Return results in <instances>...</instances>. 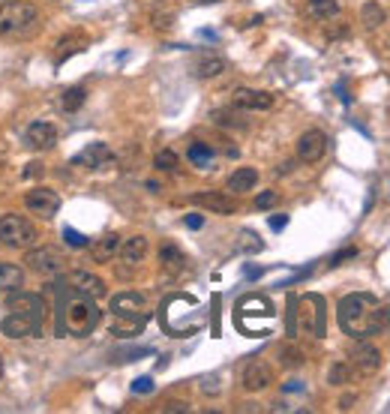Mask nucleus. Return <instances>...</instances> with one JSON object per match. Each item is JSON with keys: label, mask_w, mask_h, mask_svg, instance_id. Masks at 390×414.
I'll use <instances>...</instances> for the list:
<instances>
[{"label": "nucleus", "mask_w": 390, "mask_h": 414, "mask_svg": "<svg viewBox=\"0 0 390 414\" xmlns=\"http://www.w3.org/2000/svg\"><path fill=\"white\" fill-rule=\"evenodd\" d=\"M336 321H339V330L351 340H369V336L382 333L384 324H387V312L379 304L375 294L367 292H355V294H345L336 306Z\"/></svg>", "instance_id": "1"}, {"label": "nucleus", "mask_w": 390, "mask_h": 414, "mask_svg": "<svg viewBox=\"0 0 390 414\" xmlns=\"http://www.w3.org/2000/svg\"><path fill=\"white\" fill-rule=\"evenodd\" d=\"M6 316L0 321V333L6 340H28V336H40L42 321H45V300L30 292H9L6 300Z\"/></svg>", "instance_id": "2"}, {"label": "nucleus", "mask_w": 390, "mask_h": 414, "mask_svg": "<svg viewBox=\"0 0 390 414\" xmlns=\"http://www.w3.org/2000/svg\"><path fill=\"white\" fill-rule=\"evenodd\" d=\"M99 318H103V312H99L93 297L75 292L72 285H67L64 292H60L57 333H64V336H91L96 330Z\"/></svg>", "instance_id": "3"}, {"label": "nucleus", "mask_w": 390, "mask_h": 414, "mask_svg": "<svg viewBox=\"0 0 390 414\" xmlns=\"http://www.w3.org/2000/svg\"><path fill=\"white\" fill-rule=\"evenodd\" d=\"M40 30V9L28 0H6L0 4V36L6 40H21Z\"/></svg>", "instance_id": "4"}, {"label": "nucleus", "mask_w": 390, "mask_h": 414, "mask_svg": "<svg viewBox=\"0 0 390 414\" xmlns=\"http://www.w3.org/2000/svg\"><path fill=\"white\" fill-rule=\"evenodd\" d=\"M36 241H40V231L28 217H21V213L0 217V243L6 249H30L36 246Z\"/></svg>", "instance_id": "5"}, {"label": "nucleus", "mask_w": 390, "mask_h": 414, "mask_svg": "<svg viewBox=\"0 0 390 414\" xmlns=\"http://www.w3.org/2000/svg\"><path fill=\"white\" fill-rule=\"evenodd\" d=\"M24 261H28V268L36 276H45V280L60 276L64 273V265H67V258H64V253H60L57 246H30L28 255H24Z\"/></svg>", "instance_id": "6"}, {"label": "nucleus", "mask_w": 390, "mask_h": 414, "mask_svg": "<svg viewBox=\"0 0 390 414\" xmlns=\"http://www.w3.org/2000/svg\"><path fill=\"white\" fill-rule=\"evenodd\" d=\"M24 207H28L30 213H36V217H42V219H52L60 210V195L52 190V186H33V190L24 195Z\"/></svg>", "instance_id": "7"}, {"label": "nucleus", "mask_w": 390, "mask_h": 414, "mask_svg": "<svg viewBox=\"0 0 390 414\" xmlns=\"http://www.w3.org/2000/svg\"><path fill=\"white\" fill-rule=\"evenodd\" d=\"M348 360L360 375H372V372L382 369V351L375 348L372 343H367V340H357L355 345H351Z\"/></svg>", "instance_id": "8"}, {"label": "nucleus", "mask_w": 390, "mask_h": 414, "mask_svg": "<svg viewBox=\"0 0 390 414\" xmlns=\"http://www.w3.org/2000/svg\"><path fill=\"white\" fill-rule=\"evenodd\" d=\"M270 381H273V369H270V363H264L261 357L249 360L243 367L241 384H243L246 393H258V391H264V387H270Z\"/></svg>", "instance_id": "9"}, {"label": "nucleus", "mask_w": 390, "mask_h": 414, "mask_svg": "<svg viewBox=\"0 0 390 414\" xmlns=\"http://www.w3.org/2000/svg\"><path fill=\"white\" fill-rule=\"evenodd\" d=\"M327 154V135L321 130H306L297 138V159L300 162H319Z\"/></svg>", "instance_id": "10"}, {"label": "nucleus", "mask_w": 390, "mask_h": 414, "mask_svg": "<svg viewBox=\"0 0 390 414\" xmlns=\"http://www.w3.org/2000/svg\"><path fill=\"white\" fill-rule=\"evenodd\" d=\"M231 105L241 111H268V108H273V93L253 91V87H237L231 93Z\"/></svg>", "instance_id": "11"}, {"label": "nucleus", "mask_w": 390, "mask_h": 414, "mask_svg": "<svg viewBox=\"0 0 390 414\" xmlns=\"http://www.w3.org/2000/svg\"><path fill=\"white\" fill-rule=\"evenodd\" d=\"M300 321H304V328L312 333V336H324V300L319 294H306L300 300Z\"/></svg>", "instance_id": "12"}, {"label": "nucleus", "mask_w": 390, "mask_h": 414, "mask_svg": "<svg viewBox=\"0 0 390 414\" xmlns=\"http://www.w3.org/2000/svg\"><path fill=\"white\" fill-rule=\"evenodd\" d=\"M144 306L147 300L142 292H123L111 297V312L117 318H144Z\"/></svg>", "instance_id": "13"}, {"label": "nucleus", "mask_w": 390, "mask_h": 414, "mask_svg": "<svg viewBox=\"0 0 390 414\" xmlns=\"http://www.w3.org/2000/svg\"><path fill=\"white\" fill-rule=\"evenodd\" d=\"M24 144L33 147V150H52L57 144V127L55 123H45V120H36L24 130Z\"/></svg>", "instance_id": "14"}, {"label": "nucleus", "mask_w": 390, "mask_h": 414, "mask_svg": "<svg viewBox=\"0 0 390 414\" xmlns=\"http://www.w3.org/2000/svg\"><path fill=\"white\" fill-rule=\"evenodd\" d=\"M190 202L195 207H205L207 213H219V217H231V213L237 210L234 198L225 195V192H195V195H190Z\"/></svg>", "instance_id": "15"}, {"label": "nucleus", "mask_w": 390, "mask_h": 414, "mask_svg": "<svg viewBox=\"0 0 390 414\" xmlns=\"http://www.w3.org/2000/svg\"><path fill=\"white\" fill-rule=\"evenodd\" d=\"M111 159H115V154L108 150L105 142H91L79 156L72 159V166H81V168H105V166H111Z\"/></svg>", "instance_id": "16"}, {"label": "nucleus", "mask_w": 390, "mask_h": 414, "mask_svg": "<svg viewBox=\"0 0 390 414\" xmlns=\"http://www.w3.org/2000/svg\"><path fill=\"white\" fill-rule=\"evenodd\" d=\"M69 285L75 288V292H81V294H87V297H93V300H99V297H105V282L99 280V276H93V273H87V270H72L69 273Z\"/></svg>", "instance_id": "17"}, {"label": "nucleus", "mask_w": 390, "mask_h": 414, "mask_svg": "<svg viewBox=\"0 0 390 414\" xmlns=\"http://www.w3.org/2000/svg\"><path fill=\"white\" fill-rule=\"evenodd\" d=\"M147 249H150L147 237H144V234H132V237H127V241H120L117 255L127 261V265H138V261L147 255Z\"/></svg>", "instance_id": "18"}, {"label": "nucleus", "mask_w": 390, "mask_h": 414, "mask_svg": "<svg viewBox=\"0 0 390 414\" xmlns=\"http://www.w3.org/2000/svg\"><path fill=\"white\" fill-rule=\"evenodd\" d=\"M117 249H120V234L108 231V234L99 237L96 243H91V255H93V261H99V265H108V261L117 255Z\"/></svg>", "instance_id": "19"}, {"label": "nucleus", "mask_w": 390, "mask_h": 414, "mask_svg": "<svg viewBox=\"0 0 390 414\" xmlns=\"http://www.w3.org/2000/svg\"><path fill=\"white\" fill-rule=\"evenodd\" d=\"M87 36L84 33H69L64 36V40H57V52H55V64H64L67 57L72 54H79V52H87Z\"/></svg>", "instance_id": "20"}, {"label": "nucleus", "mask_w": 390, "mask_h": 414, "mask_svg": "<svg viewBox=\"0 0 390 414\" xmlns=\"http://www.w3.org/2000/svg\"><path fill=\"white\" fill-rule=\"evenodd\" d=\"M256 183H258V171L256 168H237L229 183H225V190H229L231 195H243L249 190H256Z\"/></svg>", "instance_id": "21"}, {"label": "nucleus", "mask_w": 390, "mask_h": 414, "mask_svg": "<svg viewBox=\"0 0 390 414\" xmlns=\"http://www.w3.org/2000/svg\"><path fill=\"white\" fill-rule=\"evenodd\" d=\"M225 60L219 54H205V57H198L195 64H193V75L195 79H217V75L225 72Z\"/></svg>", "instance_id": "22"}, {"label": "nucleus", "mask_w": 390, "mask_h": 414, "mask_svg": "<svg viewBox=\"0 0 390 414\" xmlns=\"http://www.w3.org/2000/svg\"><path fill=\"white\" fill-rule=\"evenodd\" d=\"M306 12L316 21H331L339 16V0H306Z\"/></svg>", "instance_id": "23"}, {"label": "nucleus", "mask_w": 390, "mask_h": 414, "mask_svg": "<svg viewBox=\"0 0 390 414\" xmlns=\"http://www.w3.org/2000/svg\"><path fill=\"white\" fill-rule=\"evenodd\" d=\"M21 285H24V270L18 265L4 261V265H0V292H18Z\"/></svg>", "instance_id": "24"}, {"label": "nucleus", "mask_w": 390, "mask_h": 414, "mask_svg": "<svg viewBox=\"0 0 390 414\" xmlns=\"http://www.w3.org/2000/svg\"><path fill=\"white\" fill-rule=\"evenodd\" d=\"M159 261H162V270H168V273H180L186 268V258L174 243H166L159 249Z\"/></svg>", "instance_id": "25"}, {"label": "nucleus", "mask_w": 390, "mask_h": 414, "mask_svg": "<svg viewBox=\"0 0 390 414\" xmlns=\"http://www.w3.org/2000/svg\"><path fill=\"white\" fill-rule=\"evenodd\" d=\"M84 103H87V91H84V87H79V84L67 87V91L60 93V108H64L67 115H75V111H79Z\"/></svg>", "instance_id": "26"}, {"label": "nucleus", "mask_w": 390, "mask_h": 414, "mask_svg": "<svg viewBox=\"0 0 390 414\" xmlns=\"http://www.w3.org/2000/svg\"><path fill=\"white\" fill-rule=\"evenodd\" d=\"M186 156H190L193 166H198V168H207L217 154H213V147H210V144H205V142H193V144H190V150H186Z\"/></svg>", "instance_id": "27"}, {"label": "nucleus", "mask_w": 390, "mask_h": 414, "mask_svg": "<svg viewBox=\"0 0 390 414\" xmlns=\"http://www.w3.org/2000/svg\"><path fill=\"white\" fill-rule=\"evenodd\" d=\"M360 21H363V28H367V30H375V28H379V24L384 21V9H382V4H375V0L363 4V9H360Z\"/></svg>", "instance_id": "28"}, {"label": "nucleus", "mask_w": 390, "mask_h": 414, "mask_svg": "<svg viewBox=\"0 0 390 414\" xmlns=\"http://www.w3.org/2000/svg\"><path fill=\"white\" fill-rule=\"evenodd\" d=\"M261 249H264L261 237H258L256 231L243 229V231H241V237H237V253H261Z\"/></svg>", "instance_id": "29"}, {"label": "nucleus", "mask_w": 390, "mask_h": 414, "mask_svg": "<svg viewBox=\"0 0 390 414\" xmlns=\"http://www.w3.org/2000/svg\"><path fill=\"white\" fill-rule=\"evenodd\" d=\"M348 379H351V367H348V363H343V360H336L331 367V372H327V381H331V384H345Z\"/></svg>", "instance_id": "30"}, {"label": "nucleus", "mask_w": 390, "mask_h": 414, "mask_svg": "<svg viewBox=\"0 0 390 414\" xmlns=\"http://www.w3.org/2000/svg\"><path fill=\"white\" fill-rule=\"evenodd\" d=\"M154 166H156V171H174L178 168V154H174V150H159Z\"/></svg>", "instance_id": "31"}, {"label": "nucleus", "mask_w": 390, "mask_h": 414, "mask_svg": "<svg viewBox=\"0 0 390 414\" xmlns=\"http://www.w3.org/2000/svg\"><path fill=\"white\" fill-rule=\"evenodd\" d=\"M276 202H280V195H276L273 190H264V192L256 195V207L258 210H270V207H276Z\"/></svg>", "instance_id": "32"}, {"label": "nucleus", "mask_w": 390, "mask_h": 414, "mask_svg": "<svg viewBox=\"0 0 390 414\" xmlns=\"http://www.w3.org/2000/svg\"><path fill=\"white\" fill-rule=\"evenodd\" d=\"M64 241L69 243V246H75V249H81V246H87V237L84 234H79L75 229H64Z\"/></svg>", "instance_id": "33"}, {"label": "nucleus", "mask_w": 390, "mask_h": 414, "mask_svg": "<svg viewBox=\"0 0 390 414\" xmlns=\"http://www.w3.org/2000/svg\"><path fill=\"white\" fill-rule=\"evenodd\" d=\"M282 363L285 367H300V363H304V355H300L297 348H282Z\"/></svg>", "instance_id": "34"}, {"label": "nucleus", "mask_w": 390, "mask_h": 414, "mask_svg": "<svg viewBox=\"0 0 390 414\" xmlns=\"http://www.w3.org/2000/svg\"><path fill=\"white\" fill-rule=\"evenodd\" d=\"M150 391H154V379H147V375L132 381V393H150Z\"/></svg>", "instance_id": "35"}, {"label": "nucleus", "mask_w": 390, "mask_h": 414, "mask_svg": "<svg viewBox=\"0 0 390 414\" xmlns=\"http://www.w3.org/2000/svg\"><path fill=\"white\" fill-rule=\"evenodd\" d=\"M355 255H357V249H343V253H336L331 261H327V265H331V268H339L345 258H355Z\"/></svg>", "instance_id": "36"}, {"label": "nucleus", "mask_w": 390, "mask_h": 414, "mask_svg": "<svg viewBox=\"0 0 390 414\" xmlns=\"http://www.w3.org/2000/svg\"><path fill=\"white\" fill-rule=\"evenodd\" d=\"M42 174V162H28V168H24V178H40Z\"/></svg>", "instance_id": "37"}, {"label": "nucleus", "mask_w": 390, "mask_h": 414, "mask_svg": "<svg viewBox=\"0 0 390 414\" xmlns=\"http://www.w3.org/2000/svg\"><path fill=\"white\" fill-rule=\"evenodd\" d=\"M162 411H190V403H178V399H171V403L162 406Z\"/></svg>", "instance_id": "38"}, {"label": "nucleus", "mask_w": 390, "mask_h": 414, "mask_svg": "<svg viewBox=\"0 0 390 414\" xmlns=\"http://www.w3.org/2000/svg\"><path fill=\"white\" fill-rule=\"evenodd\" d=\"M183 222H186V229H201V222H205V219H201L198 213H193V217H186Z\"/></svg>", "instance_id": "39"}, {"label": "nucleus", "mask_w": 390, "mask_h": 414, "mask_svg": "<svg viewBox=\"0 0 390 414\" xmlns=\"http://www.w3.org/2000/svg\"><path fill=\"white\" fill-rule=\"evenodd\" d=\"M285 222H288L285 217H270V229H273V231H280V229H285Z\"/></svg>", "instance_id": "40"}, {"label": "nucleus", "mask_w": 390, "mask_h": 414, "mask_svg": "<svg viewBox=\"0 0 390 414\" xmlns=\"http://www.w3.org/2000/svg\"><path fill=\"white\" fill-rule=\"evenodd\" d=\"M351 406H355V396H343V399H339V408H343V411H348Z\"/></svg>", "instance_id": "41"}, {"label": "nucleus", "mask_w": 390, "mask_h": 414, "mask_svg": "<svg viewBox=\"0 0 390 414\" xmlns=\"http://www.w3.org/2000/svg\"><path fill=\"white\" fill-rule=\"evenodd\" d=\"M193 6H213V4H222V0H190Z\"/></svg>", "instance_id": "42"}, {"label": "nucleus", "mask_w": 390, "mask_h": 414, "mask_svg": "<svg viewBox=\"0 0 390 414\" xmlns=\"http://www.w3.org/2000/svg\"><path fill=\"white\" fill-rule=\"evenodd\" d=\"M285 391H292V393H297V391H304V384H300V381H288V384H285Z\"/></svg>", "instance_id": "43"}, {"label": "nucleus", "mask_w": 390, "mask_h": 414, "mask_svg": "<svg viewBox=\"0 0 390 414\" xmlns=\"http://www.w3.org/2000/svg\"><path fill=\"white\" fill-rule=\"evenodd\" d=\"M0 375H4V360H0Z\"/></svg>", "instance_id": "44"}, {"label": "nucleus", "mask_w": 390, "mask_h": 414, "mask_svg": "<svg viewBox=\"0 0 390 414\" xmlns=\"http://www.w3.org/2000/svg\"><path fill=\"white\" fill-rule=\"evenodd\" d=\"M0 4H6V0H0Z\"/></svg>", "instance_id": "45"}]
</instances>
